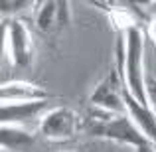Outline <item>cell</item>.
<instances>
[{"label": "cell", "mask_w": 156, "mask_h": 152, "mask_svg": "<svg viewBox=\"0 0 156 152\" xmlns=\"http://www.w3.org/2000/svg\"><path fill=\"white\" fill-rule=\"evenodd\" d=\"M89 103H91L93 109L107 111V113H126L125 81H122L117 65H115V69H111V73H107L97 83L95 91L89 97Z\"/></svg>", "instance_id": "obj_4"}, {"label": "cell", "mask_w": 156, "mask_h": 152, "mask_svg": "<svg viewBox=\"0 0 156 152\" xmlns=\"http://www.w3.org/2000/svg\"><path fill=\"white\" fill-rule=\"evenodd\" d=\"M20 6H30V2H2V14L6 16L8 12H16L20 10Z\"/></svg>", "instance_id": "obj_12"}, {"label": "cell", "mask_w": 156, "mask_h": 152, "mask_svg": "<svg viewBox=\"0 0 156 152\" xmlns=\"http://www.w3.org/2000/svg\"><path fill=\"white\" fill-rule=\"evenodd\" d=\"M2 38H4L2 40L4 53L10 59V63L18 69H28L30 71L34 67L36 48H34V40H32L30 28L26 26V22L20 18L4 20Z\"/></svg>", "instance_id": "obj_3"}, {"label": "cell", "mask_w": 156, "mask_h": 152, "mask_svg": "<svg viewBox=\"0 0 156 152\" xmlns=\"http://www.w3.org/2000/svg\"><path fill=\"white\" fill-rule=\"evenodd\" d=\"M144 36L136 24H126L122 36L117 40V69L125 81V89L140 105L150 107L144 79Z\"/></svg>", "instance_id": "obj_1"}, {"label": "cell", "mask_w": 156, "mask_h": 152, "mask_svg": "<svg viewBox=\"0 0 156 152\" xmlns=\"http://www.w3.org/2000/svg\"><path fill=\"white\" fill-rule=\"evenodd\" d=\"M0 97L4 103H30V101H48V91L40 85L28 81H8L2 83Z\"/></svg>", "instance_id": "obj_8"}, {"label": "cell", "mask_w": 156, "mask_h": 152, "mask_svg": "<svg viewBox=\"0 0 156 152\" xmlns=\"http://www.w3.org/2000/svg\"><path fill=\"white\" fill-rule=\"evenodd\" d=\"M125 105H126V113L136 122V126L156 144V113L150 107H144L136 99H133L126 89H125Z\"/></svg>", "instance_id": "obj_9"}, {"label": "cell", "mask_w": 156, "mask_h": 152, "mask_svg": "<svg viewBox=\"0 0 156 152\" xmlns=\"http://www.w3.org/2000/svg\"><path fill=\"white\" fill-rule=\"evenodd\" d=\"M34 12L36 28L42 34H57L61 32L71 20V12H69V2H57V0H46V2H38Z\"/></svg>", "instance_id": "obj_6"}, {"label": "cell", "mask_w": 156, "mask_h": 152, "mask_svg": "<svg viewBox=\"0 0 156 152\" xmlns=\"http://www.w3.org/2000/svg\"><path fill=\"white\" fill-rule=\"evenodd\" d=\"M2 146L6 150H28L34 144V134L26 126L18 125H2Z\"/></svg>", "instance_id": "obj_10"}, {"label": "cell", "mask_w": 156, "mask_h": 152, "mask_svg": "<svg viewBox=\"0 0 156 152\" xmlns=\"http://www.w3.org/2000/svg\"><path fill=\"white\" fill-rule=\"evenodd\" d=\"M83 126L93 136L109 138L134 152H156V144L138 129L129 113H107L91 107Z\"/></svg>", "instance_id": "obj_2"}, {"label": "cell", "mask_w": 156, "mask_h": 152, "mask_svg": "<svg viewBox=\"0 0 156 152\" xmlns=\"http://www.w3.org/2000/svg\"><path fill=\"white\" fill-rule=\"evenodd\" d=\"M81 126V118L69 107H53L40 121V133L55 142L71 140Z\"/></svg>", "instance_id": "obj_5"}, {"label": "cell", "mask_w": 156, "mask_h": 152, "mask_svg": "<svg viewBox=\"0 0 156 152\" xmlns=\"http://www.w3.org/2000/svg\"><path fill=\"white\" fill-rule=\"evenodd\" d=\"M50 111L48 101H30V103H2V125L26 126L28 122L42 121Z\"/></svg>", "instance_id": "obj_7"}, {"label": "cell", "mask_w": 156, "mask_h": 152, "mask_svg": "<svg viewBox=\"0 0 156 152\" xmlns=\"http://www.w3.org/2000/svg\"><path fill=\"white\" fill-rule=\"evenodd\" d=\"M146 95H148L150 109L156 113V77H154V79H148V81H146Z\"/></svg>", "instance_id": "obj_11"}, {"label": "cell", "mask_w": 156, "mask_h": 152, "mask_svg": "<svg viewBox=\"0 0 156 152\" xmlns=\"http://www.w3.org/2000/svg\"><path fill=\"white\" fill-rule=\"evenodd\" d=\"M126 152H134V150H130V148H126Z\"/></svg>", "instance_id": "obj_13"}]
</instances>
